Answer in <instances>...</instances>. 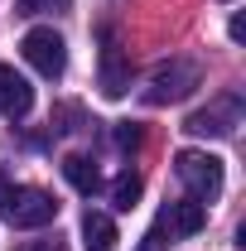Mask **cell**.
<instances>
[{"label":"cell","mask_w":246,"mask_h":251,"mask_svg":"<svg viewBox=\"0 0 246 251\" xmlns=\"http://www.w3.org/2000/svg\"><path fill=\"white\" fill-rule=\"evenodd\" d=\"M193 87H203V68L193 58H169V63H159L150 73V82H145V101L150 106H169V101H184Z\"/></svg>","instance_id":"1"},{"label":"cell","mask_w":246,"mask_h":251,"mask_svg":"<svg viewBox=\"0 0 246 251\" xmlns=\"http://www.w3.org/2000/svg\"><path fill=\"white\" fill-rule=\"evenodd\" d=\"M174 174L188 188V198H198V203H213L222 193V159L208 155V150H179L174 155Z\"/></svg>","instance_id":"2"},{"label":"cell","mask_w":246,"mask_h":251,"mask_svg":"<svg viewBox=\"0 0 246 251\" xmlns=\"http://www.w3.org/2000/svg\"><path fill=\"white\" fill-rule=\"evenodd\" d=\"M20 53L39 77H63V68H68V44L53 29H29L20 39Z\"/></svg>","instance_id":"3"},{"label":"cell","mask_w":246,"mask_h":251,"mask_svg":"<svg viewBox=\"0 0 246 251\" xmlns=\"http://www.w3.org/2000/svg\"><path fill=\"white\" fill-rule=\"evenodd\" d=\"M237 126H242V97H213L184 121V130L188 135H232Z\"/></svg>","instance_id":"4"},{"label":"cell","mask_w":246,"mask_h":251,"mask_svg":"<svg viewBox=\"0 0 246 251\" xmlns=\"http://www.w3.org/2000/svg\"><path fill=\"white\" fill-rule=\"evenodd\" d=\"M5 218L15 227H49L58 218V198L44 193V188H15L10 203H5Z\"/></svg>","instance_id":"5"},{"label":"cell","mask_w":246,"mask_h":251,"mask_svg":"<svg viewBox=\"0 0 246 251\" xmlns=\"http://www.w3.org/2000/svg\"><path fill=\"white\" fill-rule=\"evenodd\" d=\"M154 227L164 232V242H174V237H198V232L208 227V203H198V198H174V203L159 208Z\"/></svg>","instance_id":"6"},{"label":"cell","mask_w":246,"mask_h":251,"mask_svg":"<svg viewBox=\"0 0 246 251\" xmlns=\"http://www.w3.org/2000/svg\"><path fill=\"white\" fill-rule=\"evenodd\" d=\"M29 106H34V87L10 68V63H0V116L20 121V116H29Z\"/></svg>","instance_id":"7"},{"label":"cell","mask_w":246,"mask_h":251,"mask_svg":"<svg viewBox=\"0 0 246 251\" xmlns=\"http://www.w3.org/2000/svg\"><path fill=\"white\" fill-rule=\"evenodd\" d=\"M130 92V63L125 53L116 49V39H106V49H101V97H125Z\"/></svg>","instance_id":"8"},{"label":"cell","mask_w":246,"mask_h":251,"mask_svg":"<svg viewBox=\"0 0 246 251\" xmlns=\"http://www.w3.org/2000/svg\"><path fill=\"white\" fill-rule=\"evenodd\" d=\"M116 242H121V237H116V222L92 208V213L82 218V247L87 251H116Z\"/></svg>","instance_id":"9"},{"label":"cell","mask_w":246,"mask_h":251,"mask_svg":"<svg viewBox=\"0 0 246 251\" xmlns=\"http://www.w3.org/2000/svg\"><path fill=\"white\" fill-rule=\"evenodd\" d=\"M63 179L77 188V193H87V198H92L97 188H101V169H97L87 155H68V159H63Z\"/></svg>","instance_id":"10"},{"label":"cell","mask_w":246,"mask_h":251,"mask_svg":"<svg viewBox=\"0 0 246 251\" xmlns=\"http://www.w3.org/2000/svg\"><path fill=\"white\" fill-rule=\"evenodd\" d=\"M140 193H145V179H140V174H135V169H125L121 179H116V184H111V203H116V208H121V213H130V208H135V203H140Z\"/></svg>","instance_id":"11"},{"label":"cell","mask_w":246,"mask_h":251,"mask_svg":"<svg viewBox=\"0 0 246 251\" xmlns=\"http://www.w3.org/2000/svg\"><path fill=\"white\" fill-rule=\"evenodd\" d=\"M15 10L20 15H63V10H73V0H15Z\"/></svg>","instance_id":"12"},{"label":"cell","mask_w":246,"mask_h":251,"mask_svg":"<svg viewBox=\"0 0 246 251\" xmlns=\"http://www.w3.org/2000/svg\"><path fill=\"white\" fill-rule=\"evenodd\" d=\"M20 251H68V242H63L58 232H53V237H39V242H25Z\"/></svg>","instance_id":"13"},{"label":"cell","mask_w":246,"mask_h":251,"mask_svg":"<svg viewBox=\"0 0 246 251\" xmlns=\"http://www.w3.org/2000/svg\"><path fill=\"white\" fill-rule=\"evenodd\" d=\"M116 145L121 150H135L140 145V126H116Z\"/></svg>","instance_id":"14"},{"label":"cell","mask_w":246,"mask_h":251,"mask_svg":"<svg viewBox=\"0 0 246 251\" xmlns=\"http://www.w3.org/2000/svg\"><path fill=\"white\" fill-rule=\"evenodd\" d=\"M10 193H15V184H10V174L0 169V213H5V203H10Z\"/></svg>","instance_id":"15"},{"label":"cell","mask_w":246,"mask_h":251,"mask_svg":"<svg viewBox=\"0 0 246 251\" xmlns=\"http://www.w3.org/2000/svg\"><path fill=\"white\" fill-rule=\"evenodd\" d=\"M232 39H237V44L246 39V20H242V15H232Z\"/></svg>","instance_id":"16"}]
</instances>
